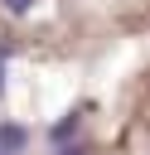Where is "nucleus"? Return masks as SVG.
I'll return each mask as SVG.
<instances>
[{
  "label": "nucleus",
  "mask_w": 150,
  "mask_h": 155,
  "mask_svg": "<svg viewBox=\"0 0 150 155\" xmlns=\"http://www.w3.org/2000/svg\"><path fill=\"white\" fill-rule=\"evenodd\" d=\"M24 140H29V131H24L19 121H5V126H0V155H15V150H24Z\"/></svg>",
  "instance_id": "obj_1"
},
{
  "label": "nucleus",
  "mask_w": 150,
  "mask_h": 155,
  "mask_svg": "<svg viewBox=\"0 0 150 155\" xmlns=\"http://www.w3.org/2000/svg\"><path fill=\"white\" fill-rule=\"evenodd\" d=\"M77 126H82V116H77V111H68L63 121H53V126H48V140H53V145H63L68 136H77Z\"/></svg>",
  "instance_id": "obj_2"
},
{
  "label": "nucleus",
  "mask_w": 150,
  "mask_h": 155,
  "mask_svg": "<svg viewBox=\"0 0 150 155\" xmlns=\"http://www.w3.org/2000/svg\"><path fill=\"white\" fill-rule=\"evenodd\" d=\"M0 5H5L10 15H29V10H34V0H0Z\"/></svg>",
  "instance_id": "obj_3"
},
{
  "label": "nucleus",
  "mask_w": 150,
  "mask_h": 155,
  "mask_svg": "<svg viewBox=\"0 0 150 155\" xmlns=\"http://www.w3.org/2000/svg\"><path fill=\"white\" fill-rule=\"evenodd\" d=\"M58 155H92V150H87V145H63Z\"/></svg>",
  "instance_id": "obj_4"
},
{
  "label": "nucleus",
  "mask_w": 150,
  "mask_h": 155,
  "mask_svg": "<svg viewBox=\"0 0 150 155\" xmlns=\"http://www.w3.org/2000/svg\"><path fill=\"white\" fill-rule=\"evenodd\" d=\"M0 92H5V58H0Z\"/></svg>",
  "instance_id": "obj_5"
}]
</instances>
